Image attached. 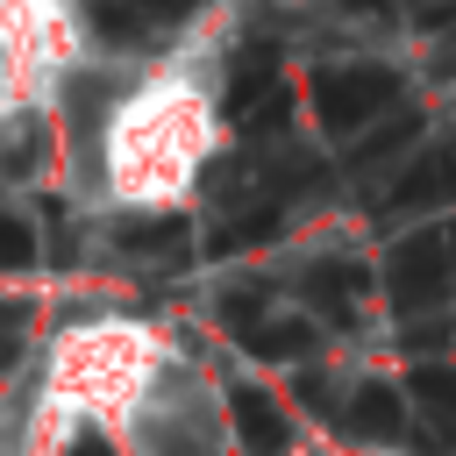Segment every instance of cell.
Masks as SVG:
<instances>
[{
	"label": "cell",
	"mask_w": 456,
	"mask_h": 456,
	"mask_svg": "<svg viewBox=\"0 0 456 456\" xmlns=\"http://www.w3.org/2000/svg\"><path fill=\"white\" fill-rule=\"evenodd\" d=\"M71 456H114V442H107V435H78V442H71Z\"/></svg>",
	"instance_id": "obj_7"
},
{
	"label": "cell",
	"mask_w": 456,
	"mask_h": 456,
	"mask_svg": "<svg viewBox=\"0 0 456 456\" xmlns=\"http://www.w3.org/2000/svg\"><path fill=\"white\" fill-rule=\"evenodd\" d=\"M228 413H235V442H242L249 456H278V449H285V413H278V399H264L256 385H235V392H228Z\"/></svg>",
	"instance_id": "obj_3"
},
{
	"label": "cell",
	"mask_w": 456,
	"mask_h": 456,
	"mask_svg": "<svg viewBox=\"0 0 456 456\" xmlns=\"http://www.w3.org/2000/svg\"><path fill=\"white\" fill-rule=\"evenodd\" d=\"M442 285H449V256H442V242H435V235L399 242V256H392V299H399V314H420Z\"/></svg>",
	"instance_id": "obj_2"
},
{
	"label": "cell",
	"mask_w": 456,
	"mask_h": 456,
	"mask_svg": "<svg viewBox=\"0 0 456 456\" xmlns=\"http://www.w3.org/2000/svg\"><path fill=\"white\" fill-rule=\"evenodd\" d=\"M235 342L249 349V356H271V363H292V356H306L314 349V328L306 321H235Z\"/></svg>",
	"instance_id": "obj_5"
},
{
	"label": "cell",
	"mask_w": 456,
	"mask_h": 456,
	"mask_svg": "<svg viewBox=\"0 0 456 456\" xmlns=\"http://www.w3.org/2000/svg\"><path fill=\"white\" fill-rule=\"evenodd\" d=\"M413 428H420V456H456V370L442 363L413 370Z\"/></svg>",
	"instance_id": "obj_1"
},
{
	"label": "cell",
	"mask_w": 456,
	"mask_h": 456,
	"mask_svg": "<svg viewBox=\"0 0 456 456\" xmlns=\"http://www.w3.org/2000/svg\"><path fill=\"white\" fill-rule=\"evenodd\" d=\"M342 428H349L356 442H399V428H406V399H399L392 385H363V392L342 406Z\"/></svg>",
	"instance_id": "obj_4"
},
{
	"label": "cell",
	"mask_w": 456,
	"mask_h": 456,
	"mask_svg": "<svg viewBox=\"0 0 456 456\" xmlns=\"http://www.w3.org/2000/svg\"><path fill=\"white\" fill-rule=\"evenodd\" d=\"M36 256V235L21 221H0V264H28Z\"/></svg>",
	"instance_id": "obj_6"
}]
</instances>
